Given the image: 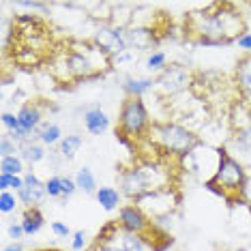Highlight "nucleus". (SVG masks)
Returning <instances> with one entry per match:
<instances>
[{
    "label": "nucleus",
    "instance_id": "obj_1",
    "mask_svg": "<svg viewBox=\"0 0 251 251\" xmlns=\"http://www.w3.org/2000/svg\"><path fill=\"white\" fill-rule=\"evenodd\" d=\"M247 32V22L232 2H213L185 15V37L200 45L236 43Z\"/></svg>",
    "mask_w": 251,
    "mask_h": 251
},
{
    "label": "nucleus",
    "instance_id": "obj_2",
    "mask_svg": "<svg viewBox=\"0 0 251 251\" xmlns=\"http://www.w3.org/2000/svg\"><path fill=\"white\" fill-rule=\"evenodd\" d=\"M172 176L161 163H135L118 174V191L131 202H140L148 193L172 189Z\"/></svg>",
    "mask_w": 251,
    "mask_h": 251
},
{
    "label": "nucleus",
    "instance_id": "obj_3",
    "mask_svg": "<svg viewBox=\"0 0 251 251\" xmlns=\"http://www.w3.org/2000/svg\"><path fill=\"white\" fill-rule=\"evenodd\" d=\"M245 178H247L245 165L227 151V146H219L217 148L215 174L204 182V187L234 206V204H241V189Z\"/></svg>",
    "mask_w": 251,
    "mask_h": 251
},
{
    "label": "nucleus",
    "instance_id": "obj_4",
    "mask_svg": "<svg viewBox=\"0 0 251 251\" xmlns=\"http://www.w3.org/2000/svg\"><path fill=\"white\" fill-rule=\"evenodd\" d=\"M148 140L163 155H174V157H189L196 146H200V138L189 127L174 121H152L151 131H148Z\"/></svg>",
    "mask_w": 251,
    "mask_h": 251
},
{
    "label": "nucleus",
    "instance_id": "obj_5",
    "mask_svg": "<svg viewBox=\"0 0 251 251\" xmlns=\"http://www.w3.org/2000/svg\"><path fill=\"white\" fill-rule=\"evenodd\" d=\"M151 114L144 103V99H135V97H125L118 110V127H116V138L127 140L131 144L148 138L151 131Z\"/></svg>",
    "mask_w": 251,
    "mask_h": 251
},
{
    "label": "nucleus",
    "instance_id": "obj_6",
    "mask_svg": "<svg viewBox=\"0 0 251 251\" xmlns=\"http://www.w3.org/2000/svg\"><path fill=\"white\" fill-rule=\"evenodd\" d=\"M232 116L243 118V121H232V138H230V146L238 155L236 159L243 163L247 157H251V107L247 103H236Z\"/></svg>",
    "mask_w": 251,
    "mask_h": 251
},
{
    "label": "nucleus",
    "instance_id": "obj_7",
    "mask_svg": "<svg viewBox=\"0 0 251 251\" xmlns=\"http://www.w3.org/2000/svg\"><path fill=\"white\" fill-rule=\"evenodd\" d=\"M193 84V73L185 65H168L165 69L155 77V90L161 97H176L185 93Z\"/></svg>",
    "mask_w": 251,
    "mask_h": 251
},
{
    "label": "nucleus",
    "instance_id": "obj_8",
    "mask_svg": "<svg viewBox=\"0 0 251 251\" xmlns=\"http://www.w3.org/2000/svg\"><path fill=\"white\" fill-rule=\"evenodd\" d=\"M90 41H93V45L97 50H101V52H103L105 56H110V58H116V56H121L123 52H127L129 50L125 30L114 28L110 24H101L95 30V35H93Z\"/></svg>",
    "mask_w": 251,
    "mask_h": 251
},
{
    "label": "nucleus",
    "instance_id": "obj_9",
    "mask_svg": "<svg viewBox=\"0 0 251 251\" xmlns=\"http://www.w3.org/2000/svg\"><path fill=\"white\" fill-rule=\"evenodd\" d=\"M45 196H48V191H45V182L39 178L32 170H28V172L24 174V187L18 191L20 204H24V208H35L43 202Z\"/></svg>",
    "mask_w": 251,
    "mask_h": 251
},
{
    "label": "nucleus",
    "instance_id": "obj_10",
    "mask_svg": "<svg viewBox=\"0 0 251 251\" xmlns=\"http://www.w3.org/2000/svg\"><path fill=\"white\" fill-rule=\"evenodd\" d=\"M125 37H127L129 50H151L159 41V30L155 26L135 24L125 30Z\"/></svg>",
    "mask_w": 251,
    "mask_h": 251
},
{
    "label": "nucleus",
    "instance_id": "obj_11",
    "mask_svg": "<svg viewBox=\"0 0 251 251\" xmlns=\"http://www.w3.org/2000/svg\"><path fill=\"white\" fill-rule=\"evenodd\" d=\"M18 118H20V127L26 131V135H37V131L43 125V110L37 101H28L18 110Z\"/></svg>",
    "mask_w": 251,
    "mask_h": 251
},
{
    "label": "nucleus",
    "instance_id": "obj_12",
    "mask_svg": "<svg viewBox=\"0 0 251 251\" xmlns=\"http://www.w3.org/2000/svg\"><path fill=\"white\" fill-rule=\"evenodd\" d=\"M82 121L90 135H103L105 131L112 127V118L107 116V112L99 105H93V107H88V110H84Z\"/></svg>",
    "mask_w": 251,
    "mask_h": 251
},
{
    "label": "nucleus",
    "instance_id": "obj_13",
    "mask_svg": "<svg viewBox=\"0 0 251 251\" xmlns=\"http://www.w3.org/2000/svg\"><path fill=\"white\" fill-rule=\"evenodd\" d=\"M234 84L245 99H251V54L238 58L236 69H234Z\"/></svg>",
    "mask_w": 251,
    "mask_h": 251
},
{
    "label": "nucleus",
    "instance_id": "obj_14",
    "mask_svg": "<svg viewBox=\"0 0 251 251\" xmlns=\"http://www.w3.org/2000/svg\"><path fill=\"white\" fill-rule=\"evenodd\" d=\"M123 90L127 97L144 99V95L155 90V77H127L123 84Z\"/></svg>",
    "mask_w": 251,
    "mask_h": 251
},
{
    "label": "nucleus",
    "instance_id": "obj_15",
    "mask_svg": "<svg viewBox=\"0 0 251 251\" xmlns=\"http://www.w3.org/2000/svg\"><path fill=\"white\" fill-rule=\"evenodd\" d=\"M20 157L24 159V163L28 165H37L41 163L45 157H48V151L39 140H26L24 144H20Z\"/></svg>",
    "mask_w": 251,
    "mask_h": 251
},
{
    "label": "nucleus",
    "instance_id": "obj_16",
    "mask_svg": "<svg viewBox=\"0 0 251 251\" xmlns=\"http://www.w3.org/2000/svg\"><path fill=\"white\" fill-rule=\"evenodd\" d=\"M97 202H99V206L107 210V213H114V210L121 208L123 204V193L116 189V187H99L95 193Z\"/></svg>",
    "mask_w": 251,
    "mask_h": 251
},
{
    "label": "nucleus",
    "instance_id": "obj_17",
    "mask_svg": "<svg viewBox=\"0 0 251 251\" xmlns=\"http://www.w3.org/2000/svg\"><path fill=\"white\" fill-rule=\"evenodd\" d=\"M20 224H22V227H24L26 236H35V234L41 232V227L45 224V217H43L41 210H39V206H35V208H24Z\"/></svg>",
    "mask_w": 251,
    "mask_h": 251
},
{
    "label": "nucleus",
    "instance_id": "obj_18",
    "mask_svg": "<svg viewBox=\"0 0 251 251\" xmlns=\"http://www.w3.org/2000/svg\"><path fill=\"white\" fill-rule=\"evenodd\" d=\"M84 144V138L77 133H71V135H65L62 138V142L58 144V155L62 161H73V159L77 157L79 148H82Z\"/></svg>",
    "mask_w": 251,
    "mask_h": 251
},
{
    "label": "nucleus",
    "instance_id": "obj_19",
    "mask_svg": "<svg viewBox=\"0 0 251 251\" xmlns=\"http://www.w3.org/2000/svg\"><path fill=\"white\" fill-rule=\"evenodd\" d=\"M62 138H65V135H62V129L56 123H43L41 129L37 131V140L41 142L43 146H50V148L60 144Z\"/></svg>",
    "mask_w": 251,
    "mask_h": 251
},
{
    "label": "nucleus",
    "instance_id": "obj_20",
    "mask_svg": "<svg viewBox=\"0 0 251 251\" xmlns=\"http://www.w3.org/2000/svg\"><path fill=\"white\" fill-rule=\"evenodd\" d=\"M73 178H75L77 191H84V193H88V196H95L97 189H99V187H97V178H95L93 170H90L88 165H82Z\"/></svg>",
    "mask_w": 251,
    "mask_h": 251
},
{
    "label": "nucleus",
    "instance_id": "obj_21",
    "mask_svg": "<svg viewBox=\"0 0 251 251\" xmlns=\"http://www.w3.org/2000/svg\"><path fill=\"white\" fill-rule=\"evenodd\" d=\"M0 174H13V176H24L26 174V163L20 155H11L0 159Z\"/></svg>",
    "mask_w": 251,
    "mask_h": 251
},
{
    "label": "nucleus",
    "instance_id": "obj_22",
    "mask_svg": "<svg viewBox=\"0 0 251 251\" xmlns=\"http://www.w3.org/2000/svg\"><path fill=\"white\" fill-rule=\"evenodd\" d=\"M121 247L123 251H152V247L148 245L144 238L138 234H121Z\"/></svg>",
    "mask_w": 251,
    "mask_h": 251
},
{
    "label": "nucleus",
    "instance_id": "obj_23",
    "mask_svg": "<svg viewBox=\"0 0 251 251\" xmlns=\"http://www.w3.org/2000/svg\"><path fill=\"white\" fill-rule=\"evenodd\" d=\"M165 67H168V56H165V52H159V50H152L144 60V69L151 71V73H157V75L165 69Z\"/></svg>",
    "mask_w": 251,
    "mask_h": 251
},
{
    "label": "nucleus",
    "instance_id": "obj_24",
    "mask_svg": "<svg viewBox=\"0 0 251 251\" xmlns=\"http://www.w3.org/2000/svg\"><path fill=\"white\" fill-rule=\"evenodd\" d=\"M18 204H20L18 193H13V191H0V210H2V215L13 213V210L18 208Z\"/></svg>",
    "mask_w": 251,
    "mask_h": 251
},
{
    "label": "nucleus",
    "instance_id": "obj_25",
    "mask_svg": "<svg viewBox=\"0 0 251 251\" xmlns=\"http://www.w3.org/2000/svg\"><path fill=\"white\" fill-rule=\"evenodd\" d=\"M11 155H20V144L13 142L7 133H4L2 138H0V159L11 157Z\"/></svg>",
    "mask_w": 251,
    "mask_h": 251
},
{
    "label": "nucleus",
    "instance_id": "obj_26",
    "mask_svg": "<svg viewBox=\"0 0 251 251\" xmlns=\"http://www.w3.org/2000/svg\"><path fill=\"white\" fill-rule=\"evenodd\" d=\"M45 191H48L50 198H62V176H50L45 180Z\"/></svg>",
    "mask_w": 251,
    "mask_h": 251
},
{
    "label": "nucleus",
    "instance_id": "obj_27",
    "mask_svg": "<svg viewBox=\"0 0 251 251\" xmlns=\"http://www.w3.org/2000/svg\"><path fill=\"white\" fill-rule=\"evenodd\" d=\"M2 127L7 133H11V131H15V129H20V118H18V114H13V112H2Z\"/></svg>",
    "mask_w": 251,
    "mask_h": 251
},
{
    "label": "nucleus",
    "instance_id": "obj_28",
    "mask_svg": "<svg viewBox=\"0 0 251 251\" xmlns=\"http://www.w3.org/2000/svg\"><path fill=\"white\" fill-rule=\"evenodd\" d=\"M86 232L84 230H77V232H73V236H71V251H84L86 249V245H88V241H86Z\"/></svg>",
    "mask_w": 251,
    "mask_h": 251
},
{
    "label": "nucleus",
    "instance_id": "obj_29",
    "mask_svg": "<svg viewBox=\"0 0 251 251\" xmlns=\"http://www.w3.org/2000/svg\"><path fill=\"white\" fill-rule=\"evenodd\" d=\"M15 7L20 9H30V11H48L50 4L48 2H39V0H18Z\"/></svg>",
    "mask_w": 251,
    "mask_h": 251
},
{
    "label": "nucleus",
    "instance_id": "obj_30",
    "mask_svg": "<svg viewBox=\"0 0 251 251\" xmlns=\"http://www.w3.org/2000/svg\"><path fill=\"white\" fill-rule=\"evenodd\" d=\"M241 204L251 210V172H247V178H245V182H243V189H241Z\"/></svg>",
    "mask_w": 251,
    "mask_h": 251
},
{
    "label": "nucleus",
    "instance_id": "obj_31",
    "mask_svg": "<svg viewBox=\"0 0 251 251\" xmlns=\"http://www.w3.org/2000/svg\"><path fill=\"white\" fill-rule=\"evenodd\" d=\"M52 232H54V236H58V238H69V236H73L71 227L67 226L65 221H52Z\"/></svg>",
    "mask_w": 251,
    "mask_h": 251
},
{
    "label": "nucleus",
    "instance_id": "obj_32",
    "mask_svg": "<svg viewBox=\"0 0 251 251\" xmlns=\"http://www.w3.org/2000/svg\"><path fill=\"white\" fill-rule=\"evenodd\" d=\"M75 191H77L75 178H71V176H62V198H71Z\"/></svg>",
    "mask_w": 251,
    "mask_h": 251
},
{
    "label": "nucleus",
    "instance_id": "obj_33",
    "mask_svg": "<svg viewBox=\"0 0 251 251\" xmlns=\"http://www.w3.org/2000/svg\"><path fill=\"white\" fill-rule=\"evenodd\" d=\"M7 234H9L11 241H22V238L26 236V234H24V227H22L20 221H18V224H11V226L7 227Z\"/></svg>",
    "mask_w": 251,
    "mask_h": 251
},
{
    "label": "nucleus",
    "instance_id": "obj_34",
    "mask_svg": "<svg viewBox=\"0 0 251 251\" xmlns=\"http://www.w3.org/2000/svg\"><path fill=\"white\" fill-rule=\"evenodd\" d=\"M88 251H123L121 245H116V243H93L90 245V249Z\"/></svg>",
    "mask_w": 251,
    "mask_h": 251
},
{
    "label": "nucleus",
    "instance_id": "obj_35",
    "mask_svg": "<svg viewBox=\"0 0 251 251\" xmlns=\"http://www.w3.org/2000/svg\"><path fill=\"white\" fill-rule=\"evenodd\" d=\"M0 191H13V174H0Z\"/></svg>",
    "mask_w": 251,
    "mask_h": 251
},
{
    "label": "nucleus",
    "instance_id": "obj_36",
    "mask_svg": "<svg viewBox=\"0 0 251 251\" xmlns=\"http://www.w3.org/2000/svg\"><path fill=\"white\" fill-rule=\"evenodd\" d=\"M236 45H238L241 50H245L247 54H251V32H247V35H243V37L236 41Z\"/></svg>",
    "mask_w": 251,
    "mask_h": 251
},
{
    "label": "nucleus",
    "instance_id": "obj_37",
    "mask_svg": "<svg viewBox=\"0 0 251 251\" xmlns=\"http://www.w3.org/2000/svg\"><path fill=\"white\" fill-rule=\"evenodd\" d=\"M2 251H24V245H22V241H11L4 245Z\"/></svg>",
    "mask_w": 251,
    "mask_h": 251
},
{
    "label": "nucleus",
    "instance_id": "obj_38",
    "mask_svg": "<svg viewBox=\"0 0 251 251\" xmlns=\"http://www.w3.org/2000/svg\"><path fill=\"white\" fill-rule=\"evenodd\" d=\"M247 7H251V2H247Z\"/></svg>",
    "mask_w": 251,
    "mask_h": 251
}]
</instances>
